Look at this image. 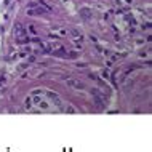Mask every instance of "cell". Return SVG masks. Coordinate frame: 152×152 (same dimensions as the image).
Wrapping results in <instances>:
<instances>
[{"label": "cell", "mask_w": 152, "mask_h": 152, "mask_svg": "<svg viewBox=\"0 0 152 152\" xmlns=\"http://www.w3.org/2000/svg\"><path fill=\"white\" fill-rule=\"evenodd\" d=\"M67 85H69V87H72V88H75V90H83L85 88V85L82 83L80 80H75V79H69Z\"/></svg>", "instance_id": "6da1fadb"}, {"label": "cell", "mask_w": 152, "mask_h": 152, "mask_svg": "<svg viewBox=\"0 0 152 152\" xmlns=\"http://www.w3.org/2000/svg\"><path fill=\"white\" fill-rule=\"evenodd\" d=\"M15 37L16 38H19V37H24L26 35V29H24V26H22V24H16L15 26Z\"/></svg>", "instance_id": "7a4b0ae2"}, {"label": "cell", "mask_w": 152, "mask_h": 152, "mask_svg": "<svg viewBox=\"0 0 152 152\" xmlns=\"http://www.w3.org/2000/svg\"><path fill=\"white\" fill-rule=\"evenodd\" d=\"M91 15H93V11H91V8H87V6H83V8H80V16H82L83 19H90V18H91Z\"/></svg>", "instance_id": "3957f363"}, {"label": "cell", "mask_w": 152, "mask_h": 152, "mask_svg": "<svg viewBox=\"0 0 152 152\" xmlns=\"http://www.w3.org/2000/svg\"><path fill=\"white\" fill-rule=\"evenodd\" d=\"M48 98H51L53 101H54V103H56V106H58V107H61V104H63V103H61V99H59V96L56 93H53V91H48Z\"/></svg>", "instance_id": "277c9868"}, {"label": "cell", "mask_w": 152, "mask_h": 152, "mask_svg": "<svg viewBox=\"0 0 152 152\" xmlns=\"http://www.w3.org/2000/svg\"><path fill=\"white\" fill-rule=\"evenodd\" d=\"M71 35L72 37H75V38H79V40H82V35H80V32L74 27V29H71Z\"/></svg>", "instance_id": "5b68a950"}, {"label": "cell", "mask_w": 152, "mask_h": 152, "mask_svg": "<svg viewBox=\"0 0 152 152\" xmlns=\"http://www.w3.org/2000/svg\"><path fill=\"white\" fill-rule=\"evenodd\" d=\"M37 106H38V107H42V109H48V103H47V101H43V99L40 101Z\"/></svg>", "instance_id": "8992f818"}, {"label": "cell", "mask_w": 152, "mask_h": 152, "mask_svg": "<svg viewBox=\"0 0 152 152\" xmlns=\"http://www.w3.org/2000/svg\"><path fill=\"white\" fill-rule=\"evenodd\" d=\"M103 77H104V79H109V77H110V72L107 71V69H104V71H103Z\"/></svg>", "instance_id": "52a82bcc"}, {"label": "cell", "mask_w": 152, "mask_h": 152, "mask_svg": "<svg viewBox=\"0 0 152 152\" xmlns=\"http://www.w3.org/2000/svg\"><path fill=\"white\" fill-rule=\"evenodd\" d=\"M66 112H67V114H75V109H74L72 106H67V109H66Z\"/></svg>", "instance_id": "ba28073f"}, {"label": "cell", "mask_w": 152, "mask_h": 152, "mask_svg": "<svg viewBox=\"0 0 152 152\" xmlns=\"http://www.w3.org/2000/svg\"><path fill=\"white\" fill-rule=\"evenodd\" d=\"M34 96H35V98H34V103H35V104H38V103L42 101V98H38V94H34Z\"/></svg>", "instance_id": "9c48e42d"}, {"label": "cell", "mask_w": 152, "mask_h": 152, "mask_svg": "<svg viewBox=\"0 0 152 152\" xmlns=\"http://www.w3.org/2000/svg\"><path fill=\"white\" fill-rule=\"evenodd\" d=\"M27 15H29V16H35V10H34V8L27 10Z\"/></svg>", "instance_id": "30bf717a"}, {"label": "cell", "mask_w": 152, "mask_h": 152, "mask_svg": "<svg viewBox=\"0 0 152 152\" xmlns=\"http://www.w3.org/2000/svg\"><path fill=\"white\" fill-rule=\"evenodd\" d=\"M31 103H32V101H31V98H27V99H26V107H27V109H29V107H31Z\"/></svg>", "instance_id": "8fae6325"}, {"label": "cell", "mask_w": 152, "mask_h": 152, "mask_svg": "<svg viewBox=\"0 0 152 152\" xmlns=\"http://www.w3.org/2000/svg\"><path fill=\"white\" fill-rule=\"evenodd\" d=\"M32 93H34V94H40V93H42V90H40V88H37V90H34Z\"/></svg>", "instance_id": "7c38bea8"}, {"label": "cell", "mask_w": 152, "mask_h": 152, "mask_svg": "<svg viewBox=\"0 0 152 152\" xmlns=\"http://www.w3.org/2000/svg\"><path fill=\"white\" fill-rule=\"evenodd\" d=\"M5 82H6V79H5V77H2V79H0V85H3Z\"/></svg>", "instance_id": "4fadbf2b"}]
</instances>
